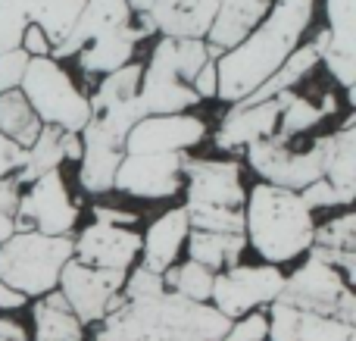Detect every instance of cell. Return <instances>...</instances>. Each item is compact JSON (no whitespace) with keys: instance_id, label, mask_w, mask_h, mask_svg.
<instances>
[{"instance_id":"1","label":"cell","mask_w":356,"mask_h":341,"mask_svg":"<svg viewBox=\"0 0 356 341\" xmlns=\"http://www.w3.org/2000/svg\"><path fill=\"white\" fill-rule=\"evenodd\" d=\"M313 19L316 0H272L263 22L216 60V72H219L216 100H225L232 106L263 85L303 44V35L313 29Z\"/></svg>"},{"instance_id":"2","label":"cell","mask_w":356,"mask_h":341,"mask_svg":"<svg viewBox=\"0 0 356 341\" xmlns=\"http://www.w3.org/2000/svg\"><path fill=\"white\" fill-rule=\"evenodd\" d=\"M228 323L213 304H194L166 292L144 304H122L100 319L94 341H219Z\"/></svg>"},{"instance_id":"3","label":"cell","mask_w":356,"mask_h":341,"mask_svg":"<svg viewBox=\"0 0 356 341\" xmlns=\"http://www.w3.org/2000/svg\"><path fill=\"white\" fill-rule=\"evenodd\" d=\"M316 216L303 198L288 188L257 182L244 200V238L263 263L282 267L303 257L313 244Z\"/></svg>"},{"instance_id":"4","label":"cell","mask_w":356,"mask_h":341,"mask_svg":"<svg viewBox=\"0 0 356 341\" xmlns=\"http://www.w3.org/2000/svg\"><path fill=\"white\" fill-rule=\"evenodd\" d=\"M238 160H200V157H184L181 179H184V213H188L191 229L203 232H228L238 235L244 232V200L247 188L241 179Z\"/></svg>"},{"instance_id":"5","label":"cell","mask_w":356,"mask_h":341,"mask_svg":"<svg viewBox=\"0 0 356 341\" xmlns=\"http://www.w3.org/2000/svg\"><path fill=\"white\" fill-rule=\"evenodd\" d=\"M69 260H72V235L13 232L0 244V282L22 292L29 301L41 298L56 288Z\"/></svg>"},{"instance_id":"6","label":"cell","mask_w":356,"mask_h":341,"mask_svg":"<svg viewBox=\"0 0 356 341\" xmlns=\"http://www.w3.org/2000/svg\"><path fill=\"white\" fill-rule=\"evenodd\" d=\"M141 72H144V63L131 60L97 81L94 94H88L91 116H88V125L79 135L81 141H97V144H110V148L125 150V135L144 119L141 100H138Z\"/></svg>"},{"instance_id":"7","label":"cell","mask_w":356,"mask_h":341,"mask_svg":"<svg viewBox=\"0 0 356 341\" xmlns=\"http://www.w3.org/2000/svg\"><path fill=\"white\" fill-rule=\"evenodd\" d=\"M19 91L25 94V100L44 125L75 132V135H81V129L88 125V116H91L88 94L75 85L72 75L54 56H31Z\"/></svg>"},{"instance_id":"8","label":"cell","mask_w":356,"mask_h":341,"mask_svg":"<svg viewBox=\"0 0 356 341\" xmlns=\"http://www.w3.org/2000/svg\"><path fill=\"white\" fill-rule=\"evenodd\" d=\"M278 304L297 307V310L322 313V317H334L341 323L356 326V292L353 285L328 267L325 260L307 254V263L284 276V288L278 294Z\"/></svg>"},{"instance_id":"9","label":"cell","mask_w":356,"mask_h":341,"mask_svg":"<svg viewBox=\"0 0 356 341\" xmlns=\"http://www.w3.org/2000/svg\"><path fill=\"white\" fill-rule=\"evenodd\" d=\"M247 166L257 173L259 182L303 191L309 182L322 179V154H325V135L313 141H297V138L272 135L263 141H253L244 148Z\"/></svg>"},{"instance_id":"10","label":"cell","mask_w":356,"mask_h":341,"mask_svg":"<svg viewBox=\"0 0 356 341\" xmlns=\"http://www.w3.org/2000/svg\"><path fill=\"white\" fill-rule=\"evenodd\" d=\"M284 288L282 267L272 263H234V267L216 273L209 304L225 319H238L250 310H266L278 301Z\"/></svg>"},{"instance_id":"11","label":"cell","mask_w":356,"mask_h":341,"mask_svg":"<svg viewBox=\"0 0 356 341\" xmlns=\"http://www.w3.org/2000/svg\"><path fill=\"white\" fill-rule=\"evenodd\" d=\"M81 207L72 200L60 169L38 175L22 188L16 207V232H41V235H72L79 225Z\"/></svg>"},{"instance_id":"12","label":"cell","mask_w":356,"mask_h":341,"mask_svg":"<svg viewBox=\"0 0 356 341\" xmlns=\"http://www.w3.org/2000/svg\"><path fill=\"white\" fill-rule=\"evenodd\" d=\"M122 282H125L122 269H97L72 257L63 267L56 292L63 294V301L69 304V310L75 313V319L81 326H91L100 323L106 313H113L122 304V294H119Z\"/></svg>"},{"instance_id":"13","label":"cell","mask_w":356,"mask_h":341,"mask_svg":"<svg viewBox=\"0 0 356 341\" xmlns=\"http://www.w3.org/2000/svg\"><path fill=\"white\" fill-rule=\"evenodd\" d=\"M188 150L172 154H125L113 179V191L138 200H169L181 191V166Z\"/></svg>"},{"instance_id":"14","label":"cell","mask_w":356,"mask_h":341,"mask_svg":"<svg viewBox=\"0 0 356 341\" xmlns=\"http://www.w3.org/2000/svg\"><path fill=\"white\" fill-rule=\"evenodd\" d=\"M144 116H169V113H188L200 104L197 91L175 72L169 56V38H156L150 47V60L144 63L141 88H138Z\"/></svg>"},{"instance_id":"15","label":"cell","mask_w":356,"mask_h":341,"mask_svg":"<svg viewBox=\"0 0 356 341\" xmlns=\"http://www.w3.org/2000/svg\"><path fill=\"white\" fill-rule=\"evenodd\" d=\"M72 257L97 269L129 273L141 257V232L131 229V225L88 223L81 235L72 238Z\"/></svg>"},{"instance_id":"16","label":"cell","mask_w":356,"mask_h":341,"mask_svg":"<svg viewBox=\"0 0 356 341\" xmlns=\"http://www.w3.org/2000/svg\"><path fill=\"white\" fill-rule=\"evenodd\" d=\"M207 138V122L194 113H169V116H144L125 135V154H172L191 150Z\"/></svg>"},{"instance_id":"17","label":"cell","mask_w":356,"mask_h":341,"mask_svg":"<svg viewBox=\"0 0 356 341\" xmlns=\"http://www.w3.org/2000/svg\"><path fill=\"white\" fill-rule=\"evenodd\" d=\"M288 91L278 94L272 100H263V104H232V110L222 116L219 129L213 135V144L222 150V154H234V150H244L247 144L263 141V138H272L278 129V116H282V106Z\"/></svg>"},{"instance_id":"18","label":"cell","mask_w":356,"mask_h":341,"mask_svg":"<svg viewBox=\"0 0 356 341\" xmlns=\"http://www.w3.org/2000/svg\"><path fill=\"white\" fill-rule=\"evenodd\" d=\"M269 338L266 341H356V326L341 323L334 317L297 310V307L272 301L266 307Z\"/></svg>"},{"instance_id":"19","label":"cell","mask_w":356,"mask_h":341,"mask_svg":"<svg viewBox=\"0 0 356 341\" xmlns=\"http://www.w3.org/2000/svg\"><path fill=\"white\" fill-rule=\"evenodd\" d=\"M150 35H156V31H154V25L147 22V16H135L131 25H125V29H119V31H110V35L91 41L85 50H79V54H75L79 69L88 79H104V75L116 72L119 66L135 60L138 44Z\"/></svg>"},{"instance_id":"20","label":"cell","mask_w":356,"mask_h":341,"mask_svg":"<svg viewBox=\"0 0 356 341\" xmlns=\"http://www.w3.org/2000/svg\"><path fill=\"white\" fill-rule=\"evenodd\" d=\"M131 22H135V16H131L125 0H88L85 10L75 19L72 31L50 50V56H54V60H69V56H75L79 50H85L91 41L110 35V31L125 29V25H131Z\"/></svg>"},{"instance_id":"21","label":"cell","mask_w":356,"mask_h":341,"mask_svg":"<svg viewBox=\"0 0 356 341\" xmlns=\"http://www.w3.org/2000/svg\"><path fill=\"white\" fill-rule=\"evenodd\" d=\"M219 13V0H154L144 16L160 38H203Z\"/></svg>"},{"instance_id":"22","label":"cell","mask_w":356,"mask_h":341,"mask_svg":"<svg viewBox=\"0 0 356 341\" xmlns=\"http://www.w3.org/2000/svg\"><path fill=\"white\" fill-rule=\"evenodd\" d=\"M307 254L325 260L334 267L347 282H356V213L344 210L341 216H332L313 229V244Z\"/></svg>"},{"instance_id":"23","label":"cell","mask_w":356,"mask_h":341,"mask_svg":"<svg viewBox=\"0 0 356 341\" xmlns=\"http://www.w3.org/2000/svg\"><path fill=\"white\" fill-rule=\"evenodd\" d=\"M188 213L184 207H172L163 216H156L141 235V263L154 273H166L172 263H178L184 241H188Z\"/></svg>"},{"instance_id":"24","label":"cell","mask_w":356,"mask_h":341,"mask_svg":"<svg viewBox=\"0 0 356 341\" xmlns=\"http://www.w3.org/2000/svg\"><path fill=\"white\" fill-rule=\"evenodd\" d=\"M322 179H328L338 194L353 207L356 198V113L344 119L338 132L325 135V154H322Z\"/></svg>"},{"instance_id":"25","label":"cell","mask_w":356,"mask_h":341,"mask_svg":"<svg viewBox=\"0 0 356 341\" xmlns=\"http://www.w3.org/2000/svg\"><path fill=\"white\" fill-rule=\"evenodd\" d=\"M269 6L272 0H219V13H216V22L207 35V44L219 54L232 50L263 22Z\"/></svg>"},{"instance_id":"26","label":"cell","mask_w":356,"mask_h":341,"mask_svg":"<svg viewBox=\"0 0 356 341\" xmlns=\"http://www.w3.org/2000/svg\"><path fill=\"white\" fill-rule=\"evenodd\" d=\"M184 251H188V260L200 263V267L213 269V273H222V269L241 263V254L247 251V238H244V232L228 235V232L191 229L188 241H184Z\"/></svg>"},{"instance_id":"27","label":"cell","mask_w":356,"mask_h":341,"mask_svg":"<svg viewBox=\"0 0 356 341\" xmlns=\"http://www.w3.org/2000/svg\"><path fill=\"white\" fill-rule=\"evenodd\" d=\"M31 323H35V341H85V326L75 319L56 288L35 298Z\"/></svg>"},{"instance_id":"28","label":"cell","mask_w":356,"mask_h":341,"mask_svg":"<svg viewBox=\"0 0 356 341\" xmlns=\"http://www.w3.org/2000/svg\"><path fill=\"white\" fill-rule=\"evenodd\" d=\"M316 66H319V50H316V44L313 41L300 44V47H297L294 54H291L288 60H284L282 66L263 81V85L253 88V91L247 94L244 100H238V104L250 106V104H263V100L278 97V94H284V91H294L300 81L309 79V72H313Z\"/></svg>"},{"instance_id":"29","label":"cell","mask_w":356,"mask_h":341,"mask_svg":"<svg viewBox=\"0 0 356 341\" xmlns=\"http://www.w3.org/2000/svg\"><path fill=\"white\" fill-rule=\"evenodd\" d=\"M125 150L110 148V144L97 141H81V157H79V185L85 194L100 198V194H113V179L122 163Z\"/></svg>"},{"instance_id":"30","label":"cell","mask_w":356,"mask_h":341,"mask_svg":"<svg viewBox=\"0 0 356 341\" xmlns=\"http://www.w3.org/2000/svg\"><path fill=\"white\" fill-rule=\"evenodd\" d=\"M66 163V154H63V132L54 129V125H41L38 138L25 148V160H22V169L16 173L19 185H29L35 182L38 175L44 173H54Z\"/></svg>"},{"instance_id":"31","label":"cell","mask_w":356,"mask_h":341,"mask_svg":"<svg viewBox=\"0 0 356 341\" xmlns=\"http://www.w3.org/2000/svg\"><path fill=\"white\" fill-rule=\"evenodd\" d=\"M41 119L35 116L31 104L25 100V94L19 91H3L0 94V135H6L13 144L29 148L41 132Z\"/></svg>"},{"instance_id":"32","label":"cell","mask_w":356,"mask_h":341,"mask_svg":"<svg viewBox=\"0 0 356 341\" xmlns=\"http://www.w3.org/2000/svg\"><path fill=\"white\" fill-rule=\"evenodd\" d=\"M213 279L216 273L194 260L184 263H172V267L163 273V282H166V292L178 294L184 301H194V304H209V294H213Z\"/></svg>"},{"instance_id":"33","label":"cell","mask_w":356,"mask_h":341,"mask_svg":"<svg viewBox=\"0 0 356 341\" xmlns=\"http://www.w3.org/2000/svg\"><path fill=\"white\" fill-rule=\"evenodd\" d=\"M50 0H0V54L16 50L22 31L41 16Z\"/></svg>"},{"instance_id":"34","label":"cell","mask_w":356,"mask_h":341,"mask_svg":"<svg viewBox=\"0 0 356 341\" xmlns=\"http://www.w3.org/2000/svg\"><path fill=\"white\" fill-rule=\"evenodd\" d=\"M319 122H325V113H322V104L313 97H303L297 91H288L282 106V116H278V129L275 135L282 138H300L307 132H313Z\"/></svg>"},{"instance_id":"35","label":"cell","mask_w":356,"mask_h":341,"mask_svg":"<svg viewBox=\"0 0 356 341\" xmlns=\"http://www.w3.org/2000/svg\"><path fill=\"white\" fill-rule=\"evenodd\" d=\"M85 3L88 0H50V3L41 10V16L35 19V25L44 31V38L50 41V50H54L56 44L72 31L75 19H79V13L85 10Z\"/></svg>"},{"instance_id":"36","label":"cell","mask_w":356,"mask_h":341,"mask_svg":"<svg viewBox=\"0 0 356 341\" xmlns=\"http://www.w3.org/2000/svg\"><path fill=\"white\" fill-rule=\"evenodd\" d=\"M328 13V44L356 50V0H325Z\"/></svg>"},{"instance_id":"37","label":"cell","mask_w":356,"mask_h":341,"mask_svg":"<svg viewBox=\"0 0 356 341\" xmlns=\"http://www.w3.org/2000/svg\"><path fill=\"white\" fill-rule=\"evenodd\" d=\"M122 294L129 304H144V301H154L160 294H166V282H163V273H154L144 263H135V267L125 273L122 282Z\"/></svg>"},{"instance_id":"38","label":"cell","mask_w":356,"mask_h":341,"mask_svg":"<svg viewBox=\"0 0 356 341\" xmlns=\"http://www.w3.org/2000/svg\"><path fill=\"white\" fill-rule=\"evenodd\" d=\"M266 338H269V317H266V310H250L244 317L232 319L219 341H266Z\"/></svg>"},{"instance_id":"39","label":"cell","mask_w":356,"mask_h":341,"mask_svg":"<svg viewBox=\"0 0 356 341\" xmlns=\"http://www.w3.org/2000/svg\"><path fill=\"white\" fill-rule=\"evenodd\" d=\"M303 198V204L309 207V210H338V207H344V210H350V204H347L344 198L338 194V188L332 185L328 179H316V182H309L303 191H297Z\"/></svg>"},{"instance_id":"40","label":"cell","mask_w":356,"mask_h":341,"mask_svg":"<svg viewBox=\"0 0 356 341\" xmlns=\"http://www.w3.org/2000/svg\"><path fill=\"white\" fill-rule=\"evenodd\" d=\"M19 194H22V185H19L16 175L10 179H0V244L16 232V207H19Z\"/></svg>"},{"instance_id":"41","label":"cell","mask_w":356,"mask_h":341,"mask_svg":"<svg viewBox=\"0 0 356 341\" xmlns=\"http://www.w3.org/2000/svg\"><path fill=\"white\" fill-rule=\"evenodd\" d=\"M29 60H31V56L25 54L22 47L0 54V94H3V91H16V88L22 85V75H25Z\"/></svg>"},{"instance_id":"42","label":"cell","mask_w":356,"mask_h":341,"mask_svg":"<svg viewBox=\"0 0 356 341\" xmlns=\"http://www.w3.org/2000/svg\"><path fill=\"white\" fill-rule=\"evenodd\" d=\"M191 88L197 91V97L200 100H216V94H219V72H216V60L203 63L200 72H197L194 81H191Z\"/></svg>"},{"instance_id":"43","label":"cell","mask_w":356,"mask_h":341,"mask_svg":"<svg viewBox=\"0 0 356 341\" xmlns=\"http://www.w3.org/2000/svg\"><path fill=\"white\" fill-rule=\"evenodd\" d=\"M22 160H25V148H19L6 135H0V179L16 175L22 169Z\"/></svg>"},{"instance_id":"44","label":"cell","mask_w":356,"mask_h":341,"mask_svg":"<svg viewBox=\"0 0 356 341\" xmlns=\"http://www.w3.org/2000/svg\"><path fill=\"white\" fill-rule=\"evenodd\" d=\"M91 213H94V223L131 225V229H135V223H138V213L122 210V207H113V204H94V207H91Z\"/></svg>"},{"instance_id":"45","label":"cell","mask_w":356,"mask_h":341,"mask_svg":"<svg viewBox=\"0 0 356 341\" xmlns=\"http://www.w3.org/2000/svg\"><path fill=\"white\" fill-rule=\"evenodd\" d=\"M19 47H22L29 56H50V41L44 38V31L38 29L35 22H31L29 29L22 31V41H19Z\"/></svg>"},{"instance_id":"46","label":"cell","mask_w":356,"mask_h":341,"mask_svg":"<svg viewBox=\"0 0 356 341\" xmlns=\"http://www.w3.org/2000/svg\"><path fill=\"white\" fill-rule=\"evenodd\" d=\"M25 304H29V298H25L22 292H16V288H10L6 282H0V310L13 313V310H22Z\"/></svg>"},{"instance_id":"47","label":"cell","mask_w":356,"mask_h":341,"mask_svg":"<svg viewBox=\"0 0 356 341\" xmlns=\"http://www.w3.org/2000/svg\"><path fill=\"white\" fill-rule=\"evenodd\" d=\"M0 341H29V332H25V326L19 323V319L13 317H0Z\"/></svg>"},{"instance_id":"48","label":"cell","mask_w":356,"mask_h":341,"mask_svg":"<svg viewBox=\"0 0 356 341\" xmlns=\"http://www.w3.org/2000/svg\"><path fill=\"white\" fill-rule=\"evenodd\" d=\"M63 154H66V160L79 163V157H81V138L75 135V132H63Z\"/></svg>"},{"instance_id":"49","label":"cell","mask_w":356,"mask_h":341,"mask_svg":"<svg viewBox=\"0 0 356 341\" xmlns=\"http://www.w3.org/2000/svg\"><path fill=\"white\" fill-rule=\"evenodd\" d=\"M129 3V10H131V16H144V13L154 6V0H125Z\"/></svg>"}]
</instances>
